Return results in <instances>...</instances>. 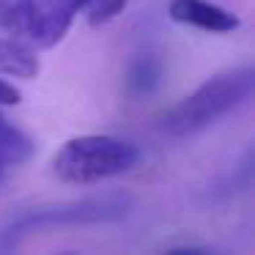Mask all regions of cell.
<instances>
[{"label": "cell", "mask_w": 255, "mask_h": 255, "mask_svg": "<svg viewBox=\"0 0 255 255\" xmlns=\"http://www.w3.org/2000/svg\"><path fill=\"white\" fill-rule=\"evenodd\" d=\"M255 91V69L253 66H233L225 72H217L200 88L184 96L178 105L162 116V132L170 137H189L203 129L214 127L228 113L239 110L244 102H250Z\"/></svg>", "instance_id": "1"}, {"label": "cell", "mask_w": 255, "mask_h": 255, "mask_svg": "<svg viewBox=\"0 0 255 255\" xmlns=\"http://www.w3.org/2000/svg\"><path fill=\"white\" fill-rule=\"evenodd\" d=\"M140 148L129 140L113 134H83L72 137L55 151L50 167L52 176L63 184L88 187L107 181L113 176L129 173L140 162Z\"/></svg>", "instance_id": "2"}, {"label": "cell", "mask_w": 255, "mask_h": 255, "mask_svg": "<svg viewBox=\"0 0 255 255\" xmlns=\"http://www.w3.org/2000/svg\"><path fill=\"white\" fill-rule=\"evenodd\" d=\"M134 200L127 192H107V195H91V198L80 200H63V203H50L30 209L11 220L0 236V247L11 250L17 247L22 239L33 236L39 231H50V228L61 225H96V222H116L132 211Z\"/></svg>", "instance_id": "3"}, {"label": "cell", "mask_w": 255, "mask_h": 255, "mask_svg": "<svg viewBox=\"0 0 255 255\" xmlns=\"http://www.w3.org/2000/svg\"><path fill=\"white\" fill-rule=\"evenodd\" d=\"M77 14L80 0H14L0 11V25L33 50H50L69 33Z\"/></svg>", "instance_id": "4"}, {"label": "cell", "mask_w": 255, "mask_h": 255, "mask_svg": "<svg viewBox=\"0 0 255 255\" xmlns=\"http://www.w3.org/2000/svg\"><path fill=\"white\" fill-rule=\"evenodd\" d=\"M167 14L173 22L206 30V33H231L242 25L233 11L209 3V0H170Z\"/></svg>", "instance_id": "5"}, {"label": "cell", "mask_w": 255, "mask_h": 255, "mask_svg": "<svg viewBox=\"0 0 255 255\" xmlns=\"http://www.w3.org/2000/svg\"><path fill=\"white\" fill-rule=\"evenodd\" d=\"M162 77H165V61H162V55L154 50H143L132 58L124 85H127V91L132 96H148L159 88Z\"/></svg>", "instance_id": "6"}, {"label": "cell", "mask_w": 255, "mask_h": 255, "mask_svg": "<svg viewBox=\"0 0 255 255\" xmlns=\"http://www.w3.org/2000/svg\"><path fill=\"white\" fill-rule=\"evenodd\" d=\"M39 58L36 50L14 36H0V74L19 80H30L39 74Z\"/></svg>", "instance_id": "7"}, {"label": "cell", "mask_w": 255, "mask_h": 255, "mask_svg": "<svg viewBox=\"0 0 255 255\" xmlns=\"http://www.w3.org/2000/svg\"><path fill=\"white\" fill-rule=\"evenodd\" d=\"M33 154L36 143L30 140V134L0 113V165H25L33 159Z\"/></svg>", "instance_id": "8"}, {"label": "cell", "mask_w": 255, "mask_h": 255, "mask_svg": "<svg viewBox=\"0 0 255 255\" xmlns=\"http://www.w3.org/2000/svg\"><path fill=\"white\" fill-rule=\"evenodd\" d=\"M127 3L129 0H80V14H85L88 25L99 28V25H107L110 19H116L127 8Z\"/></svg>", "instance_id": "9"}, {"label": "cell", "mask_w": 255, "mask_h": 255, "mask_svg": "<svg viewBox=\"0 0 255 255\" xmlns=\"http://www.w3.org/2000/svg\"><path fill=\"white\" fill-rule=\"evenodd\" d=\"M19 102H22V91L14 88L6 80H0V107H17Z\"/></svg>", "instance_id": "10"}, {"label": "cell", "mask_w": 255, "mask_h": 255, "mask_svg": "<svg viewBox=\"0 0 255 255\" xmlns=\"http://www.w3.org/2000/svg\"><path fill=\"white\" fill-rule=\"evenodd\" d=\"M0 170H3V165H0Z\"/></svg>", "instance_id": "11"}]
</instances>
